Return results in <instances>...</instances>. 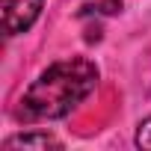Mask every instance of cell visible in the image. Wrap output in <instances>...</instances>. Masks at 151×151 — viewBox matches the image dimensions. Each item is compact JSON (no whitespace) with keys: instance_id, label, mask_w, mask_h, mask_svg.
Segmentation results:
<instances>
[{"instance_id":"cell-1","label":"cell","mask_w":151,"mask_h":151,"mask_svg":"<svg viewBox=\"0 0 151 151\" xmlns=\"http://www.w3.org/2000/svg\"><path fill=\"white\" fill-rule=\"evenodd\" d=\"M98 86V65L86 56H71L47 65L30 89L21 95L15 119L18 122H50L65 119L77 110Z\"/></svg>"},{"instance_id":"cell-2","label":"cell","mask_w":151,"mask_h":151,"mask_svg":"<svg viewBox=\"0 0 151 151\" xmlns=\"http://www.w3.org/2000/svg\"><path fill=\"white\" fill-rule=\"evenodd\" d=\"M0 3H3V36H18L36 24L45 0H0Z\"/></svg>"},{"instance_id":"cell-3","label":"cell","mask_w":151,"mask_h":151,"mask_svg":"<svg viewBox=\"0 0 151 151\" xmlns=\"http://www.w3.org/2000/svg\"><path fill=\"white\" fill-rule=\"evenodd\" d=\"M3 148H42V151L53 148V151H59V148H62V142H59L53 133H45V130H30V133L9 136V139L3 142Z\"/></svg>"},{"instance_id":"cell-4","label":"cell","mask_w":151,"mask_h":151,"mask_svg":"<svg viewBox=\"0 0 151 151\" xmlns=\"http://www.w3.org/2000/svg\"><path fill=\"white\" fill-rule=\"evenodd\" d=\"M133 142H136L139 148H148V151H151V116L142 119V122L136 124V136H133Z\"/></svg>"}]
</instances>
